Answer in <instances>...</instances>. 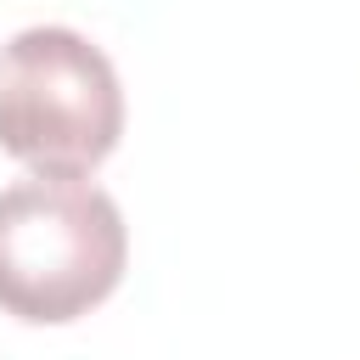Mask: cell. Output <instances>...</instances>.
Wrapping results in <instances>:
<instances>
[{
    "label": "cell",
    "mask_w": 360,
    "mask_h": 360,
    "mask_svg": "<svg viewBox=\"0 0 360 360\" xmlns=\"http://www.w3.org/2000/svg\"><path fill=\"white\" fill-rule=\"evenodd\" d=\"M129 264L118 202L90 180H17L0 191V309L28 326L90 315Z\"/></svg>",
    "instance_id": "1"
},
{
    "label": "cell",
    "mask_w": 360,
    "mask_h": 360,
    "mask_svg": "<svg viewBox=\"0 0 360 360\" xmlns=\"http://www.w3.org/2000/svg\"><path fill=\"white\" fill-rule=\"evenodd\" d=\"M124 135V84L101 45L45 22L0 45V152L45 180H84Z\"/></svg>",
    "instance_id": "2"
}]
</instances>
